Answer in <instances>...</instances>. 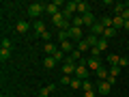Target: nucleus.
Instances as JSON below:
<instances>
[{
    "instance_id": "obj_4",
    "label": "nucleus",
    "mask_w": 129,
    "mask_h": 97,
    "mask_svg": "<svg viewBox=\"0 0 129 97\" xmlns=\"http://www.w3.org/2000/svg\"><path fill=\"white\" fill-rule=\"evenodd\" d=\"M86 67H88L90 71H95V74H97V71L103 67V63H101V58H86Z\"/></svg>"
},
{
    "instance_id": "obj_8",
    "label": "nucleus",
    "mask_w": 129,
    "mask_h": 97,
    "mask_svg": "<svg viewBox=\"0 0 129 97\" xmlns=\"http://www.w3.org/2000/svg\"><path fill=\"white\" fill-rule=\"evenodd\" d=\"M97 91L101 93V95H108V93L112 91V84L108 82V80H103V82H99V84H97Z\"/></svg>"
},
{
    "instance_id": "obj_29",
    "label": "nucleus",
    "mask_w": 129,
    "mask_h": 97,
    "mask_svg": "<svg viewBox=\"0 0 129 97\" xmlns=\"http://www.w3.org/2000/svg\"><path fill=\"white\" fill-rule=\"evenodd\" d=\"M54 58L58 60V63H60V60H62V63H64V52L60 50V47H58V52H56V54H54Z\"/></svg>"
},
{
    "instance_id": "obj_12",
    "label": "nucleus",
    "mask_w": 129,
    "mask_h": 97,
    "mask_svg": "<svg viewBox=\"0 0 129 97\" xmlns=\"http://www.w3.org/2000/svg\"><path fill=\"white\" fill-rule=\"evenodd\" d=\"M108 76H110V69H108L106 65H103L101 69L97 71V78H99V82H103V80H108Z\"/></svg>"
},
{
    "instance_id": "obj_23",
    "label": "nucleus",
    "mask_w": 129,
    "mask_h": 97,
    "mask_svg": "<svg viewBox=\"0 0 129 97\" xmlns=\"http://www.w3.org/2000/svg\"><path fill=\"white\" fill-rule=\"evenodd\" d=\"M125 11V2H114V15H123Z\"/></svg>"
},
{
    "instance_id": "obj_10",
    "label": "nucleus",
    "mask_w": 129,
    "mask_h": 97,
    "mask_svg": "<svg viewBox=\"0 0 129 97\" xmlns=\"http://www.w3.org/2000/svg\"><path fill=\"white\" fill-rule=\"evenodd\" d=\"M112 28H116V30L125 28V19L120 17V15H114V17H112Z\"/></svg>"
},
{
    "instance_id": "obj_38",
    "label": "nucleus",
    "mask_w": 129,
    "mask_h": 97,
    "mask_svg": "<svg viewBox=\"0 0 129 97\" xmlns=\"http://www.w3.org/2000/svg\"><path fill=\"white\" fill-rule=\"evenodd\" d=\"M125 7H127V9H129V2H125Z\"/></svg>"
},
{
    "instance_id": "obj_34",
    "label": "nucleus",
    "mask_w": 129,
    "mask_h": 97,
    "mask_svg": "<svg viewBox=\"0 0 129 97\" xmlns=\"http://www.w3.org/2000/svg\"><path fill=\"white\" fill-rule=\"evenodd\" d=\"M127 65H129V58H120V60H118V67H120V69L127 67Z\"/></svg>"
},
{
    "instance_id": "obj_20",
    "label": "nucleus",
    "mask_w": 129,
    "mask_h": 97,
    "mask_svg": "<svg viewBox=\"0 0 129 97\" xmlns=\"http://www.w3.org/2000/svg\"><path fill=\"white\" fill-rule=\"evenodd\" d=\"M82 80H80V78H75V76H73V78H71V84H69V86L71 88H73V91H80V88H82Z\"/></svg>"
},
{
    "instance_id": "obj_16",
    "label": "nucleus",
    "mask_w": 129,
    "mask_h": 97,
    "mask_svg": "<svg viewBox=\"0 0 129 97\" xmlns=\"http://www.w3.org/2000/svg\"><path fill=\"white\" fill-rule=\"evenodd\" d=\"M60 50H62V52H69V54H71V52H73L75 47H73V43H71L69 39H67V41H60Z\"/></svg>"
},
{
    "instance_id": "obj_13",
    "label": "nucleus",
    "mask_w": 129,
    "mask_h": 97,
    "mask_svg": "<svg viewBox=\"0 0 129 97\" xmlns=\"http://www.w3.org/2000/svg\"><path fill=\"white\" fill-rule=\"evenodd\" d=\"M82 17H84V26H92V24L97 22V19H95V15H92V11H88V13H84Z\"/></svg>"
},
{
    "instance_id": "obj_36",
    "label": "nucleus",
    "mask_w": 129,
    "mask_h": 97,
    "mask_svg": "<svg viewBox=\"0 0 129 97\" xmlns=\"http://www.w3.org/2000/svg\"><path fill=\"white\" fill-rule=\"evenodd\" d=\"M95 95H97L95 91H90V93H84V97H95Z\"/></svg>"
},
{
    "instance_id": "obj_11",
    "label": "nucleus",
    "mask_w": 129,
    "mask_h": 97,
    "mask_svg": "<svg viewBox=\"0 0 129 97\" xmlns=\"http://www.w3.org/2000/svg\"><path fill=\"white\" fill-rule=\"evenodd\" d=\"M56 63H58V60H56L54 56H45V58H43V67H45V69H54Z\"/></svg>"
},
{
    "instance_id": "obj_31",
    "label": "nucleus",
    "mask_w": 129,
    "mask_h": 97,
    "mask_svg": "<svg viewBox=\"0 0 129 97\" xmlns=\"http://www.w3.org/2000/svg\"><path fill=\"white\" fill-rule=\"evenodd\" d=\"M101 24H103L106 28H110V26H112V17H108V15H106V17L101 19Z\"/></svg>"
},
{
    "instance_id": "obj_15",
    "label": "nucleus",
    "mask_w": 129,
    "mask_h": 97,
    "mask_svg": "<svg viewBox=\"0 0 129 97\" xmlns=\"http://www.w3.org/2000/svg\"><path fill=\"white\" fill-rule=\"evenodd\" d=\"M88 11H90L88 2H84V0H78V13H80V15H84V13H88Z\"/></svg>"
},
{
    "instance_id": "obj_1",
    "label": "nucleus",
    "mask_w": 129,
    "mask_h": 97,
    "mask_svg": "<svg viewBox=\"0 0 129 97\" xmlns=\"http://www.w3.org/2000/svg\"><path fill=\"white\" fill-rule=\"evenodd\" d=\"M43 11H45V2H32V5H28L26 15H28V17H32V22H35V19H41Z\"/></svg>"
},
{
    "instance_id": "obj_21",
    "label": "nucleus",
    "mask_w": 129,
    "mask_h": 97,
    "mask_svg": "<svg viewBox=\"0 0 129 97\" xmlns=\"http://www.w3.org/2000/svg\"><path fill=\"white\" fill-rule=\"evenodd\" d=\"M116 32H118V30H116V28H106V32H103V39H114L116 37Z\"/></svg>"
},
{
    "instance_id": "obj_19",
    "label": "nucleus",
    "mask_w": 129,
    "mask_h": 97,
    "mask_svg": "<svg viewBox=\"0 0 129 97\" xmlns=\"http://www.w3.org/2000/svg\"><path fill=\"white\" fill-rule=\"evenodd\" d=\"M54 91V84H50V86H43L39 88V97H50V93Z\"/></svg>"
},
{
    "instance_id": "obj_35",
    "label": "nucleus",
    "mask_w": 129,
    "mask_h": 97,
    "mask_svg": "<svg viewBox=\"0 0 129 97\" xmlns=\"http://www.w3.org/2000/svg\"><path fill=\"white\" fill-rule=\"evenodd\" d=\"M60 84H71V78L69 76H62V78H60Z\"/></svg>"
},
{
    "instance_id": "obj_22",
    "label": "nucleus",
    "mask_w": 129,
    "mask_h": 97,
    "mask_svg": "<svg viewBox=\"0 0 129 97\" xmlns=\"http://www.w3.org/2000/svg\"><path fill=\"white\" fill-rule=\"evenodd\" d=\"M71 26H75V28H82V26H84V17H82V15H75V17L71 19Z\"/></svg>"
},
{
    "instance_id": "obj_2",
    "label": "nucleus",
    "mask_w": 129,
    "mask_h": 97,
    "mask_svg": "<svg viewBox=\"0 0 129 97\" xmlns=\"http://www.w3.org/2000/svg\"><path fill=\"white\" fill-rule=\"evenodd\" d=\"M75 11H78V0H71V2H67V5H64V9L60 11V13L64 15V19H73L75 17Z\"/></svg>"
},
{
    "instance_id": "obj_25",
    "label": "nucleus",
    "mask_w": 129,
    "mask_h": 97,
    "mask_svg": "<svg viewBox=\"0 0 129 97\" xmlns=\"http://www.w3.org/2000/svg\"><path fill=\"white\" fill-rule=\"evenodd\" d=\"M2 47H5V50H11V52H13V41H11V39H2Z\"/></svg>"
},
{
    "instance_id": "obj_3",
    "label": "nucleus",
    "mask_w": 129,
    "mask_h": 97,
    "mask_svg": "<svg viewBox=\"0 0 129 97\" xmlns=\"http://www.w3.org/2000/svg\"><path fill=\"white\" fill-rule=\"evenodd\" d=\"M75 78H80V80H82V82H84V80H88V76H90V69H88V67H86V63H80L78 65V67H75Z\"/></svg>"
},
{
    "instance_id": "obj_28",
    "label": "nucleus",
    "mask_w": 129,
    "mask_h": 97,
    "mask_svg": "<svg viewBox=\"0 0 129 97\" xmlns=\"http://www.w3.org/2000/svg\"><path fill=\"white\" fill-rule=\"evenodd\" d=\"M97 47H99V50L103 52V50L108 47V39H103V37H101V39H99V43H97Z\"/></svg>"
},
{
    "instance_id": "obj_37",
    "label": "nucleus",
    "mask_w": 129,
    "mask_h": 97,
    "mask_svg": "<svg viewBox=\"0 0 129 97\" xmlns=\"http://www.w3.org/2000/svg\"><path fill=\"white\" fill-rule=\"evenodd\" d=\"M125 30H127V32H129V22H125Z\"/></svg>"
},
{
    "instance_id": "obj_6",
    "label": "nucleus",
    "mask_w": 129,
    "mask_h": 97,
    "mask_svg": "<svg viewBox=\"0 0 129 97\" xmlns=\"http://www.w3.org/2000/svg\"><path fill=\"white\" fill-rule=\"evenodd\" d=\"M30 28H32V24H28L26 19H19V22L15 24V30H17L19 35H26V32L30 30Z\"/></svg>"
},
{
    "instance_id": "obj_5",
    "label": "nucleus",
    "mask_w": 129,
    "mask_h": 97,
    "mask_svg": "<svg viewBox=\"0 0 129 97\" xmlns=\"http://www.w3.org/2000/svg\"><path fill=\"white\" fill-rule=\"evenodd\" d=\"M103 32H106V26L101 22H95L90 26V35H95V37H103Z\"/></svg>"
},
{
    "instance_id": "obj_18",
    "label": "nucleus",
    "mask_w": 129,
    "mask_h": 97,
    "mask_svg": "<svg viewBox=\"0 0 129 97\" xmlns=\"http://www.w3.org/2000/svg\"><path fill=\"white\" fill-rule=\"evenodd\" d=\"M43 50H45V54H47V56H54L56 52H58V47H56L54 43H45V47H43Z\"/></svg>"
},
{
    "instance_id": "obj_26",
    "label": "nucleus",
    "mask_w": 129,
    "mask_h": 97,
    "mask_svg": "<svg viewBox=\"0 0 129 97\" xmlns=\"http://www.w3.org/2000/svg\"><path fill=\"white\" fill-rule=\"evenodd\" d=\"M99 56H101V50H99V47H90V58H99Z\"/></svg>"
},
{
    "instance_id": "obj_24",
    "label": "nucleus",
    "mask_w": 129,
    "mask_h": 97,
    "mask_svg": "<svg viewBox=\"0 0 129 97\" xmlns=\"http://www.w3.org/2000/svg\"><path fill=\"white\" fill-rule=\"evenodd\" d=\"M0 58H2V63H5V60H9V58H11V50H5V47H0Z\"/></svg>"
},
{
    "instance_id": "obj_14",
    "label": "nucleus",
    "mask_w": 129,
    "mask_h": 97,
    "mask_svg": "<svg viewBox=\"0 0 129 97\" xmlns=\"http://www.w3.org/2000/svg\"><path fill=\"white\" fill-rule=\"evenodd\" d=\"M75 50H80V52H86V50H90V43L86 41V37H84L82 41H78V43H75Z\"/></svg>"
},
{
    "instance_id": "obj_32",
    "label": "nucleus",
    "mask_w": 129,
    "mask_h": 97,
    "mask_svg": "<svg viewBox=\"0 0 129 97\" xmlns=\"http://www.w3.org/2000/svg\"><path fill=\"white\" fill-rule=\"evenodd\" d=\"M118 74H120V67H110V76H114V78H116Z\"/></svg>"
},
{
    "instance_id": "obj_30",
    "label": "nucleus",
    "mask_w": 129,
    "mask_h": 97,
    "mask_svg": "<svg viewBox=\"0 0 129 97\" xmlns=\"http://www.w3.org/2000/svg\"><path fill=\"white\" fill-rule=\"evenodd\" d=\"M56 37H58V41H67V30H58V35H56Z\"/></svg>"
},
{
    "instance_id": "obj_33",
    "label": "nucleus",
    "mask_w": 129,
    "mask_h": 97,
    "mask_svg": "<svg viewBox=\"0 0 129 97\" xmlns=\"http://www.w3.org/2000/svg\"><path fill=\"white\" fill-rule=\"evenodd\" d=\"M41 39H43V41H50V39H52V32H50V30H45V32L41 35Z\"/></svg>"
},
{
    "instance_id": "obj_7",
    "label": "nucleus",
    "mask_w": 129,
    "mask_h": 97,
    "mask_svg": "<svg viewBox=\"0 0 129 97\" xmlns=\"http://www.w3.org/2000/svg\"><path fill=\"white\" fill-rule=\"evenodd\" d=\"M30 24H32V30H35L37 37H41L43 32H45V24H43L41 19H35V22H30Z\"/></svg>"
},
{
    "instance_id": "obj_9",
    "label": "nucleus",
    "mask_w": 129,
    "mask_h": 97,
    "mask_svg": "<svg viewBox=\"0 0 129 97\" xmlns=\"http://www.w3.org/2000/svg\"><path fill=\"white\" fill-rule=\"evenodd\" d=\"M75 67H78V65H73V63H62V76H73Z\"/></svg>"
},
{
    "instance_id": "obj_17",
    "label": "nucleus",
    "mask_w": 129,
    "mask_h": 97,
    "mask_svg": "<svg viewBox=\"0 0 129 97\" xmlns=\"http://www.w3.org/2000/svg\"><path fill=\"white\" fill-rule=\"evenodd\" d=\"M118 60H120V56L110 54V56H108V67H118Z\"/></svg>"
},
{
    "instance_id": "obj_27",
    "label": "nucleus",
    "mask_w": 129,
    "mask_h": 97,
    "mask_svg": "<svg viewBox=\"0 0 129 97\" xmlns=\"http://www.w3.org/2000/svg\"><path fill=\"white\" fill-rule=\"evenodd\" d=\"M82 88H84V93H90V91H95V86H92L88 80H84V84H82Z\"/></svg>"
}]
</instances>
